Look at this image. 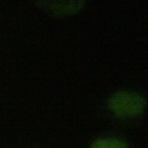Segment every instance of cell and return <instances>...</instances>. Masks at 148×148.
<instances>
[{"label":"cell","mask_w":148,"mask_h":148,"mask_svg":"<svg viewBox=\"0 0 148 148\" xmlns=\"http://www.w3.org/2000/svg\"><path fill=\"white\" fill-rule=\"evenodd\" d=\"M82 1H38V5L47 12L57 16H66L80 10L86 4Z\"/></svg>","instance_id":"7a4b0ae2"},{"label":"cell","mask_w":148,"mask_h":148,"mask_svg":"<svg viewBox=\"0 0 148 148\" xmlns=\"http://www.w3.org/2000/svg\"><path fill=\"white\" fill-rule=\"evenodd\" d=\"M90 148H127L126 143L118 139L102 138L94 140Z\"/></svg>","instance_id":"3957f363"},{"label":"cell","mask_w":148,"mask_h":148,"mask_svg":"<svg viewBox=\"0 0 148 148\" xmlns=\"http://www.w3.org/2000/svg\"><path fill=\"white\" fill-rule=\"evenodd\" d=\"M108 106L116 116L132 117L140 114L146 107V101L140 94L129 91H119L109 98Z\"/></svg>","instance_id":"6da1fadb"}]
</instances>
